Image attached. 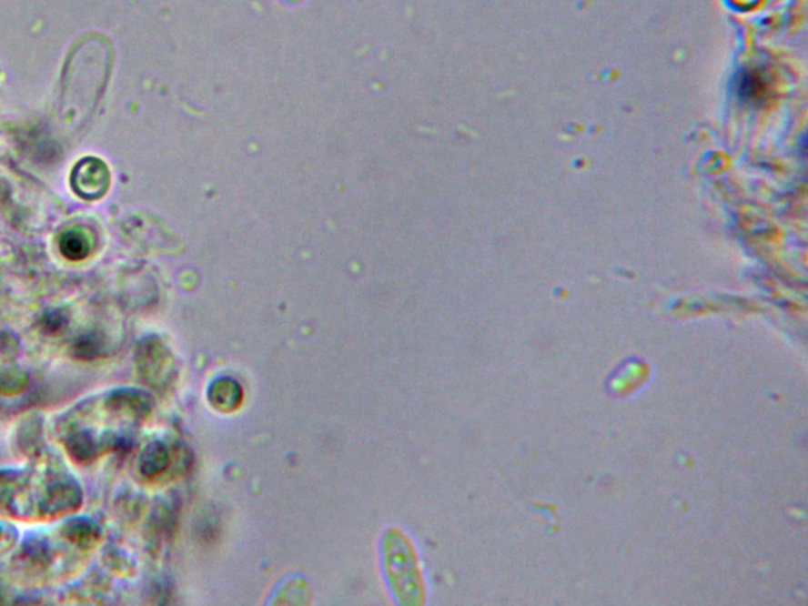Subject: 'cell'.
Segmentation results:
<instances>
[{"label": "cell", "instance_id": "3957f363", "mask_svg": "<svg viewBox=\"0 0 808 606\" xmlns=\"http://www.w3.org/2000/svg\"><path fill=\"white\" fill-rule=\"evenodd\" d=\"M60 251L72 261H79L89 255V238L83 232L68 231L62 236L60 240Z\"/></svg>", "mask_w": 808, "mask_h": 606}, {"label": "cell", "instance_id": "6da1fadb", "mask_svg": "<svg viewBox=\"0 0 808 606\" xmlns=\"http://www.w3.org/2000/svg\"><path fill=\"white\" fill-rule=\"evenodd\" d=\"M144 409L141 395L130 392L109 393L77 406L60 429L66 450L76 460L100 457L126 440L128 425Z\"/></svg>", "mask_w": 808, "mask_h": 606}, {"label": "cell", "instance_id": "277c9868", "mask_svg": "<svg viewBox=\"0 0 808 606\" xmlns=\"http://www.w3.org/2000/svg\"><path fill=\"white\" fill-rule=\"evenodd\" d=\"M163 457H167V452L160 449V447H150L147 452H144L143 464H141V470H144V474L154 476L157 470H160L161 466H165L163 461L160 463V458Z\"/></svg>", "mask_w": 808, "mask_h": 606}, {"label": "cell", "instance_id": "7a4b0ae2", "mask_svg": "<svg viewBox=\"0 0 808 606\" xmlns=\"http://www.w3.org/2000/svg\"><path fill=\"white\" fill-rule=\"evenodd\" d=\"M72 184L79 197L98 199L106 193L109 187L106 165L98 158H84L73 169Z\"/></svg>", "mask_w": 808, "mask_h": 606}]
</instances>
